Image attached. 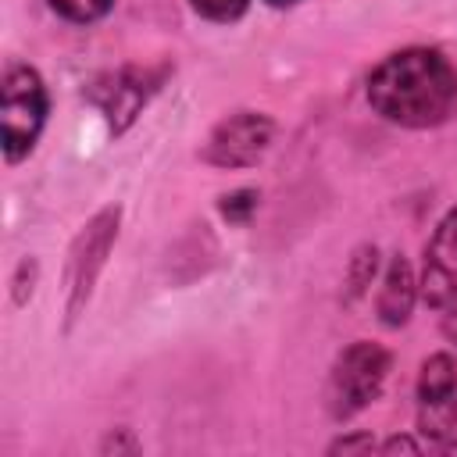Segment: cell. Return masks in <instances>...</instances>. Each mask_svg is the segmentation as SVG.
Wrapping results in <instances>:
<instances>
[{"label": "cell", "mask_w": 457, "mask_h": 457, "mask_svg": "<svg viewBox=\"0 0 457 457\" xmlns=\"http://www.w3.org/2000/svg\"><path fill=\"white\" fill-rule=\"evenodd\" d=\"M364 100L396 129H439L457 114V64L436 46H400L368 71Z\"/></svg>", "instance_id": "6da1fadb"}, {"label": "cell", "mask_w": 457, "mask_h": 457, "mask_svg": "<svg viewBox=\"0 0 457 457\" xmlns=\"http://www.w3.org/2000/svg\"><path fill=\"white\" fill-rule=\"evenodd\" d=\"M50 118V89L39 68L25 61H7L0 75V150L14 168L29 161Z\"/></svg>", "instance_id": "7a4b0ae2"}, {"label": "cell", "mask_w": 457, "mask_h": 457, "mask_svg": "<svg viewBox=\"0 0 457 457\" xmlns=\"http://www.w3.org/2000/svg\"><path fill=\"white\" fill-rule=\"evenodd\" d=\"M393 371V350L375 339H353L346 343L325 378V411L332 421H350L361 411H368Z\"/></svg>", "instance_id": "3957f363"}, {"label": "cell", "mask_w": 457, "mask_h": 457, "mask_svg": "<svg viewBox=\"0 0 457 457\" xmlns=\"http://www.w3.org/2000/svg\"><path fill=\"white\" fill-rule=\"evenodd\" d=\"M121 232V204L100 207L71 239L68 261H64V332L75 328V321L86 314L93 289L100 282V271L107 268V257Z\"/></svg>", "instance_id": "277c9868"}, {"label": "cell", "mask_w": 457, "mask_h": 457, "mask_svg": "<svg viewBox=\"0 0 457 457\" xmlns=\"http://www.w3.org/2000/svg\"><path fill=\"white\" fill-rule=\"evenodd\" d=\"M168 75V64H121L114 71L96 75L82 93L104 114L111 136H125L143 114V107L161 93Z\"/></svg>", "instance_id": "5b68a950"}, {"label": "cell", "mask_w": 457, "mask_h": 457, "mask_svg": "<svg viewBox=\"0 0 457 457\" xmlns=\"http://www.w3.org/2000/svg\"><path fill=\"white\" fill-rule=\"evenodd\" d=\"M271 143H275V118L264 111L243 107L211 125L200 146V161L218 171H246L264 161Z\"/></svg>", "instance_id": "8992f818"}, {"label": "cell", "mask_w": 457, "mask_h": 457, "mask_svg": "<svg viewBox=\"0 0 457 457\" xmlns=\"http://www.w3.org/2000/svg\"><path fill=\"white\" fill-rule=\"evenodd\" d=\"M418 432L425 436V450L457 428V357L450 350H436L421 361L418 382Z\"/></svg>", "instance_id": "52a82bcc"}, {"label": "cell", "mask_w": 457, "mask_h": 457, "mask_svg": "<svg viewBox=\"0 0 457 457\" xmlns=\"http://www.w3.org/2000/svg\"><path fill=\"white\" fill-rule=\"evenodd\" d=\"M457 296V207H450L421 250V271H418V300L428 311H443Z\"/></svg>", "instance_id": "ba28073f"}, {"label": "cell", "mask_w": 457, "mask_h": 457, "mask_svg": "<svg viewBox=\"0 0 457 457\" xmlns=\"http://www.w3.org/2000/svg\"><path fill=\"white\" fill-rule=\"evenodd\" d=\"M418 307V271L403 250L389 253L378 289H375V318L386 328H403Z\"/></svg>", "instance_id": "9c48e42d"}, {"label": "cell", "mask_w": 457, "mask_h": 457, "mask_svg": "<svg viewBox=\"0 0 457 457\" xmlns=\"http://www.w3.org/2000/svg\"><path fill=\"white\" fill-rule=\"evenodd\" d=\"M378 264H382V253L375 243H357L350 250V261H346V271H343V300L353 307L361 296H368L375 275H378Z\"/></svg>", "instance_id": "30bf717a"}, {"label": "cell", "mask_w": 457, "mask_h": 457, "mask_svg": "<svg viewBox=\"0 0 457 457\" xmlns=\"http://www.w3.org/2000/svg\"><path fill=\"white\" fill-rule=\"evenodd\" d=\"M118 0H46V7L68 25H96L114 11Z\"/></svg>", "instance_id": "8fae6325"}, {"label": "cell", "mask_w": 457, "mask_h": 457, "mask_svg": "<svg viewBox=\"0 0 457 457\" xmlns=\"http://www.w3.org/2000/svg\"><path fill=\"white\" fill-rule=\"evenodd\" d=\"M257 204H261V193L250 189V186H239V189L218 196V214H221L228 225H239V228H243V225H250Z\"/></svg>", "instance_id": "7c38bea8"}, {"label": "cell", "mask_w": 457, "mask_h": 457, "mask_svg": "<svg viewBox=\"0 0 457 457\" xmlns=\"http://www.w3.org/2000/svg\"><path fill=\"white\" fill-rule=\"evenodd\" d=\"M36 282H39V261L32 253H25L11 271V303L25 307L32 300V293H36Z\"/></svg>", "instance_id": "4fadbf2b"}, {"label": "cell", "mask_w": 457, "mask_h": 457, "mask_svg": "<svg viewBox=\"0 0 457 457\" xmlns=\"http://www.w3.org/2000/svg\"><path fill=\"white\" fill-rule=\"evenodd\" d=\"M189 7L214 25H232L250 11V0H189Z\"/></svg>", "instance_id": "5bb4252c"}, {"label": "cell", "mask_w": 457, "mask_h": 457, "mask_svg": "<svg viewBox=\"0 0 457 457\" xmlns=\"http://www.w3.org/2000/svg\"><path fill=\"white\" fill-rule=\"evenodd\" d=\"M143 443L136 439V432L129 425H118V428H107L104 439L96 443V453L100 457H121V453H139Z\"/></svg>", "instance_id": "9a60e30c"}, {"label": "cell", "mask_w": 457, "mask_h": 457, "mask_svg": "<svg viewBox=\"0 0 457 457\" xmlns=\"http://www.w3.org/2000/svg\"><path fill=\"white\" fill-rule=\"evenodd\" d=\"M325 453H328V457H336V453H378V439H375L371 432H364V428L343 432V436H336V439L325 446Z\"/></svg>", "instance_id": "2e32d148"}, {"label": "cell", "mask_w": 457, "mask_h": 457, "mask_svg": "<svg viewBox=\"0 0 457 457\" xmlns=\"http://www.w3.org/2000/svg\"><path fill=\"white\" fill-rule=\"evenodd\" d=\"M421 450H425V443L407 436V432H393V436H386L378 443V453H386V457H393V453H421Z\"/></svg>", "instance_id": "e0dca14e"}, {"label": "cell", "mask_w": 457, "mask_h": 457, "mask_svg": "<svg viewBox=\"0 0 457 457\" xmlns=\"http://www.w3.org/2000/svg\"><path fill=\"white\" fill-rule=\"evenodd\" d=\"M439 328H443L446 343H453V346H457V296L439 311Z\"/></svg>", "instance_id": "ac0fdd59"}, {"label": "cell", "mask_w": 457, "mask_h": 457, "mask_svg": "<svg viewBox=\"0 0 457 457\" xmlns=\"http://www.w3.org/2000/svg\"><path fill=\"white\" fill-rule=\"evenodd\" d=\"M268 7H275V11H286V7H296L300 0H264Z\"/></svg>", "instance_id": "d6986e66"}]
</instances>
